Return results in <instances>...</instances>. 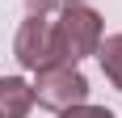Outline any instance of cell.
Segmentation results:
<instances>
[{"label": "cell", "mask_w": 122, "mask_h": 118, "mask_svg": "<svg viewBox=\"0 0 122 118\" xmlns=\"http://www.w3.org/2000/svg\"><path fill=\"white\" fill-rule=\"evenodd\" d=\"M51 34H55L59 63H80V59L97 55L101 38H105V17L88 4H67L59 9V21H51Z\"/></svg>", "instance_id": "1"}, {"label": "cell", "mask_w": 122, "mask_h": 118, "mask_svg": "<svg viewBox=\"0 0 122 118\" xmlns=\"http://www.w3.org/2000/svg\"><path fill=\"white\" fill-rule=\"evenodd\" d=\"M30 93H34V101L42 110L63 114V110L88 101V76L80 72V63H46V68L34 72Z\"/></svg>", "instance_id": "2"}, {"label": "cell", "mask_w": 122, "mask_h": 118, "mask_svg": "<svg viewBox=\"0 0 122 118\" xmlns=\"http://www.w3.org/2000/svg\"><path fill=\"white\" fill-rule=\"evenodd\" d=\"M13 55L25 72H38L46 63H59L55 59V34H51V17L46 13H25L21 30L13 38Z\"/></svg>", "instance_id": "3"}, {"label": "cell", "mask_w": 122, "mask_h": 118, "mask_svg": "<svg viewBox=\"0 0 122 118\" xmlns=\"http://www.w3.org/2000/svg\"><path fill=\"white\" fill-rule=\"evenodd\" d=\"M30 110H34L30 80H21V76H0V118H30Z\"/></svg>", "instance_id": "4"}, {"label": "cell", "mask_w": 122, "mask_h": 118, "mask_svg": "<svg viewBox=\"0 0 122 118\" xmlns=\"http://www.w3.org/2000/svg\"><path fill=\"white\" fill-rule=\"evenodd\" d=\"M97 59H101V72H105V80L114 84L122 93V34H105L97 47Z\"/></svg>", "instance_id": "5"}, {"label": "cell", "mask_w": 122, "mask_h": 118, "mask_svg": "<svg viewBox=\"0 0 122 118\" xmlns=\"http://www.w3.org/2000/svg\"><path fill=\"white\" fill-rule=\"evenodd\" d=\"M59 118H114V110H105V106H88V101H80V106L63 110Z\"/></svg>", "instance_id": "6"}, {"label": "cell", "mask_w": 122, "mask_h": 118, "mask_svg": "<svg viewBox=\"0 0 122 118\" xmlns=\"http://www.w3.org/2000/svg\"><path fill=\"white\" fill-rule=\"evenodd\" d=\"M67 4H84V0H25V13H59V9H67Z\"/></svg>", "instance_id": "7"}]
</instances>
